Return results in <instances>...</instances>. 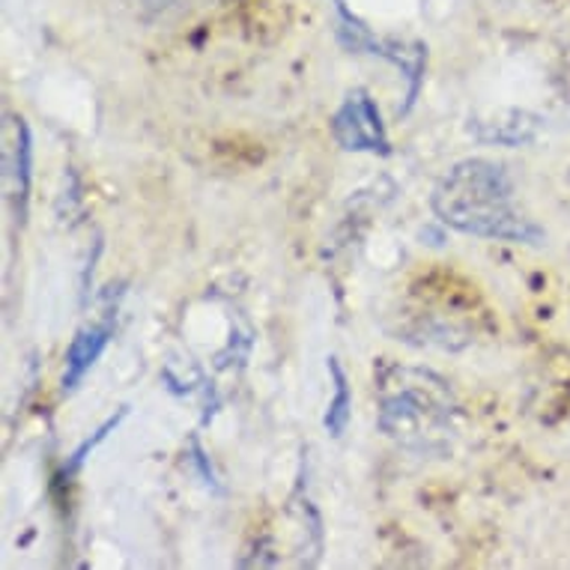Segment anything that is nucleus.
<instances>
[{"label":"nucleus","instance_id":"1","mask_svg":"<svg viewBox=\"0 0 570 570\" xmlns=\"http://www.w3.org/2000/svg\"><path fill=\"white\" fill-rule=\"evenodd\" d=\"M431 209L445 227L478 239L543 243L541 227L517 209L508 170L490 159L458 161L433 188Z\"/></svg>","mask_w":570,"mask_h":570},{"label":"nucleus","instance_id":"2","mask_svg":"<svg viewBox=\"0 0 570 570\" xmlns=\"http://www.w3.org/2000/svg\"><path fill=\"white\" fill-rule=\"evenodd\" d=\"M380 431L419 454L449 449L458 401L449 383L421 367H385L380 376Z\"/></svg>","mask_w":570,"mask_h":570},{"label":"nucleus","instance_id":"3","mask_svg":"<svg viewBox=\"0 0 570 570\" xmlns=\"http://www.w3.org/2000/svg\"><path fill=\"white\" fill-rule=\"evenodd\" d=\"M332 138L346 153L392 156V140L380 117V108L365 90H353L332 117Z\"/></svg>","mask_w":570,"mask_h":570},{"label":"nucleus","instance_id":"4","mask_svg":"<svg viewBox=\"0 0 570 570\" xmlns=\"http://www.w3.org/2000/svg\"><path fill=\"white\" fill-rule=\"evenodd\" d=\"M541 117L520 108H499L487 117H469V131L475 135V140L495 147H525L541 135Z\"/></svg>","mask_w":570,"mask_h":570},{"label":"nucleus","instance_id":"5","mask_svg":"<svg viewBox=\"0 0 570 570\" xmlns=\"http://www.w3.org/2000/svg\"><path fill=\"white\" fill-rule=\"evenodd\" d=\"M114 320H117V311L108 308L105 311L102 323H94V326L81 328V332L72 337V344L66 350V371L63 380H60V392H76L78 385H81V380L94 371V365L99 362V355L105 353V346L111 344Z\"/></svg>","mask_w":570,"mask_h":570},{"label":"nucleus","instance_id":"6","mask_svg":"<svg viewBox=\"0 0 570 570\" xmlns=\"http://www.w3.org/2000/svg\"><path fill=\"white\" fill-rule=\"evenodd\" d=\"M328 376H332V383H335V394H332V401H328L326 410V431L341 440L350 428V415H353V389H350V380H346V371L341 367L335 355L328 358Z\"/></svg>","mask_w":570,"mask_h":570},{"label":"nucleus","instance_id":"7","mask_svg":"<svg viewBox=\"0 0 570 570\" xmlns=\"http://www.w3.org/2000/svg\"><path fill=\"white\" fill-rule=\"evenodd\" d=\"M16 179H19V218L28 216L30 183H33V135L24 120H16Z\"/></svg>","mask_w":570,"mask_h":570},{"label":"nucleus","instance_id":"8","mask_svg":"<svg viewBox=\"0 0 570 570\" xmlns=\"http://www.w3.org/2000/svg\"><path fill=\"white\" fill-rule=\"evenodd\" d=\"M126 415H129V406H122V410L117 412V415H111V419H105L102 424H99V428H96V431H94V436H87V440L81 442V445H78L76 451H72V458L66 460V469H63L66 475H72V472H78V469H81V463H85V460L90 458V454H94V451L99 449V445H102V442L108 440V436H111V433L117 431V428H120Z\"/></svg>","mask_w":570,"mask_h":570},{"label":"nucleus","instance_id":"9","mask_svg":"<svg viewBox=\"0 0 570 570\" xmlns=\"http://www.w3.org/2000/svg\"><path fill=\"white\" fill-rule=\"evenodd\" d=\"M191 463L197 466V472H200V481H204L209 490H216V493H222V487H218V478L216 472H213V466H209V458L204 454V449H200V442L191 440Z\"/></svg>","mask_w":570,"mask_h":570},{"label":"nucleus","instance_id":"10","mask_svg":"<svg viewBox=\"0 0 570 570\" xmlns=\"http://www.w3.org/2000/svg\"><path fill=\"white\" fill-rule=\"evenodd\" d=\"M561 90H564V99L570 102V51L561 60Z\"/></svg>","mask_w":570,"mask_h":570},{"label":"nucleus","instance_id":"11","mask_svg":"<svg viewBox=\"0 0 570 570\" xmlns=\"http://www.w3.org/2000/svg\"><path fill=\"white\" fill-rule=\"evenodd\" d=\"M144 3H147L150 10H161V7H168L170 0H144Z\"/></svg>","mask_w":570,"mask_h":570}]
</instances>
